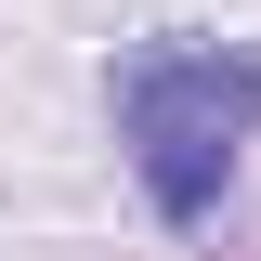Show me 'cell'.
Masks as SVG:
<instances>
[{
	"label": "cell",
	"mask_w": 261,
	"mask_h": 261,
	"mask_svg": "<svg viewBox=\"0 0 261 261\" xmlns=\"http://www.w3.org/2000/svg\"><path fill=\"white\" fill-rule=\"evenodd\" d=\"M105 105H118V157L144 209L196 235L235 196V157L261 130V39H130Z\"/></svg>",
	"instance_id": "cell-1"
}]
</instances>
